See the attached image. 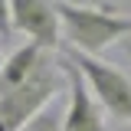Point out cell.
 Returning <instances> with one entry per match:
<instances>
[{
  "label": "cell",
  "instance_id": "cell-1",
  "mask_svg": "<svg viewBox=\"0 0 131 131\" xmlns=\"http://www.w3.org/2000/svg\"><path fill=\"white\" fill-rule=\"evenodd\" d=\"M59 23H62V36L69 49H79L85 56H98L112 43H125L131 36V16H125L112 3H72V0H59L52 3Z\"/></svg>",
  "mask_w": 131,
  "mask_h": 131
},
{
  "label": "cell",
  "instance_id": "cell-2",
  "mask_svg": "<svg viewBox=\"0 0 131 131\" xmlns=\"http://www.w3.org/2000/svg\"><path fill=\"white\" fill-rule=\"evenodd\" d=\"M62 92H69V79L59 66V49L56 52L46 49L43 59L36 62V69L20 85L0 89V121L7 125V131H20L33 115H39Z\"/></svg>",
  "mask_w": 131,
  "mask_h": 131
},
{
  "label": "cell",
  "instance_id": "cell-3",
  "mask_svg": "<svg viewBox=\"0 0 131 131\" xmlns=\"http://www.w3.org/2000/svg\"><path fill=\"white\" fill-rule=\"evenodd\" d=\"M62 56L75 62L89 92L102 105V112L112 115L121 125H131V75L128 72H121L115 62H105L98 56H85V52L69 49V46H62Z\"/></svg>",
  "mask_w": 131,
  "mask_h": 131
},
{
  "label": "cell",
  "instance_id": "cell-4",
  "mask_svg": "<svg viewBox=\"0 0 131 131\" xmlns=\"http://www.w3.org/2000/svg\"><path fill=\"white\" fill-rule=\"evenodd\" d=\"M59 66H62L66 79H69V92H66V121L62 131H112L108 121H105V112L95 102V95L89 92V85L82 79V72L75 69L72 59H66L59 52Z\"/></svg>",
  "mask_w": 131,
  "mask_h": 131
},
{
  "label": "cell",
  "instance_id": "cell-5",
  "mask_svg": "<svg viewBox=\"0 0 131 131\" xmlns=\"http://www.w3.org/2000/svg\"><path fill=\"white\" fill-rule=\"evenodd\" d=\"M10 26L36 46L52 52L59 49V13L46 0H10Z\"/></svg>",
  "mask_w": 131,
  "mask_h": 131
},
{
  "label": "cell",
  "instance_id": "cell-6",
  "mask_svg": "<svg viewBox=\"0 0 131 131\" xmlns=\"http://www.w3.org/2000/svg\"><path fill=\"white\" fill-rule=\"evenodd\" d=\"M43 52H46V49L36 46V43H26V46L13 49L10 59H7L3 69H0V89H13V85H20V82L36 69V62L43 59ZM49 52H52V49H49Z\"/></svg>",
  "mask_w": 131,
  "mask_h": 131
},
{
  "label": "cell",
  "instance_id": "cell-7",
  "mask_svg": "<svg viewBox=\"0 0 131 131\" xmlns=\"http://www.w3.org/2000/svg\"><path fill=\"white\" fill-rule=\"evenodd\" d=\"M62 121H66V102L56 98V102H49L39 115H33L20 131H62Z\"/></svg>",
  "mask_w": 131,
  "mask_h": 131
},
{
  "label": "cell",
  "instance_id": "cell-8",
  "mask_svg": "<svg viewBox=\"0 0 131 131\" xmlns=\"http://www.w3.org/2000/svg\"><path fill=\"white\" fill-rule=\"evenodd\" d=\"M13 33V26H10V0H0V36L7 39Z\"/></svg>",
  "mask_w": 131,
  "mask_h": 131
},
{
  "label": "cell",
  "instance_id": "cell-9",
  "mask_svg": "<svg viewBox=\"0 0 131 131\" xmlns=\"http://www.w3.org/2000/svg\"><path fill=\"white\" fill-rule=\"evenodd\" d=\"M125 52H128V59H131V39H125Z\"/></svg>",
  "mask_w": 131,
  "mask_h": 131
},
{
  "label": "cell",
  "instance_id": "cell-10",
  "mask_svg": "<svg viewBox=\"0 0 131 131\" xmlns=\"http://www.w3.org/2000/svg\"><path fill=\"white\" fill-rule=\"evenodd\" d=\"M0 131H7V125H3V121H0Z\"/></svg>",
  "mask_w": 131,
  "mask_h": 131
},
{
  "label": "cell",
  "instance_id": "cell-11",
  "mask_svg": "<svg viewBox=\"0 0 131 131\" xmlns=\"http://www.w3.org/2000/svg\"><path fill=\"white\" fill-rule=\"evenodd\" d=\"M0 69H3V59H0Z\"/></svg>",
  "mask_w": 131,
  "mask_h": 131
}]
</instances>
